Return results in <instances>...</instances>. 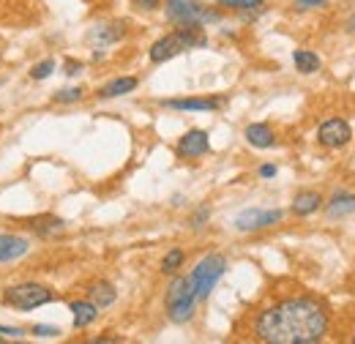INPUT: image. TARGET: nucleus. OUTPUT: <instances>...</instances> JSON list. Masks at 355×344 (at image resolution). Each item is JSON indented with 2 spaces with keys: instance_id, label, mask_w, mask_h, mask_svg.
I'll return each mask as SVG.
<instances>
[{
  "instance_id": "2f4dec72",
  "label": "nucleus",
  "mask_w": 355,
  "mask_h": 344,
  "mask_svg": "<svg viewBox=\"0 0 355 344\" xmlns=\"http://www.w3.org/2000/svg\"><path fill=\"white\" fill-rule=\"evenodd\" d=\"M350 33H355V14L350 17Z\"/></svg>"
},
{
  "instance_id": "cd10ccee",
  "label": "nucleus",
  "mask_w": 355,
  "mask_h": 344,
  "mask_svg": "<svg viewBox=\"0 0 355 344\" xmlns=\"http://www.w3.org/2000/svg\"><path fill=\"white\" fill-rule=\"evenodd\" d=\"M295 6L298 8H322V6H328V0H295Z\"/></svg>"
},
{
  "instance_id": "6ab92c4d",
  "label": "nucleus",
  "mask_w": 355,
  "mask_h": 344,
  "mask_svg": "<svg viewBox=\"0 0 355 344\" xmlns=\"http://www.w3.org/2000/svg\"><path fill=\"white\" fill-rule=\"evenodd\" d=\"M219 6L222 8H232L238 14H249V17L266 11V0H219Z\"/></svg>"
},
{
  "instance_id": "f257e3e1",
  "label": "nucleus",
  "mask_w": 355,
  "mask_h": 344,
  "mask_svg": "<svg viewBox=\"0 0 355 344\" xmlns=\"http://www.w3.org/2000/svg\"><path fill=\"white\" fill-rule=\"evenodd\" d=\"M328 331L325 309L311 298H293L266 309L257 322L254 334L268 344H314Z\"/></svg>"
},
{
  "instance_id": "39448f33",
  "label": "nucleus",
  "mask_w": 355,
  "mask_h": 344,
  "mask_svg": "<svg viewBox=\"0 0 355 344\" xmlns=\"http://www.w3.org/2000/svg\"><path fill=\"white\" fill-rule=\"evenodd\" d=\"M167 19L175 25H208L219 19V11L197 3V0H164Z\"/></svg>"
},
{
  "instance_id": "6e6552de",
  "label": "nucleus",
  "mask_w": 355,
  "mask_h": 344,
  "mask_svg": "<svg viewBox=\"0 0 355 344\" xmlns=\"http://www.w3.org/2000/svg\"><path fill=\"white\" fill-rule=\"evenodd\" d=\"M284 218L282 211H260V208H249L243 214H238L235 218V227L241 232H257V230H266V227H273Z\"/></svg>"
},
{
  "instance_id": "1a4fd4ad",
  "label": "nucleus",
  "mask_w": 355,
  "mask_h": 344,
  "mask_svg": "<svg viewBox=\"0 0 355 344\" xmlns=\"http://www.w3.org/2000/svg\"><path fill=\"white\" fill-rule=\"evenodd\" d=\"M211 150V139L202 129H191L186 131L180 139H178V156L180 159H200Z\"/></svg>"
},
{
  "instance_id": "a878e982",
  "label": "nucleus",
  "mask_w": 355,
  "mask_h": 344,
  "mask_svg": "<svg viewBox=\"0 0 355 344\" xmlns=\"http://www.w3.org/2000/svg\"><path fill=\"white\" fill-rule=\"evenodd\" d=\"M77 71H83V63H80V60H74V58H69V60H66V66H63V74H66V77H74Z\"/></svg>"
},
{
  "instance_id": "2eb2a0df",
  "label": "nucleus",
  "mask_w": 355,
  "mask_h": 344,
  "mask_svg": "<svg viewBox=\"0 0 355 344\" xmlns=\"http://www.w3.org/2000/svg\"><path fill=\"white\" fill-rule=\"evenodd\" d=\"M246 139L254 148H273L276 145V134H273V129L268 123H252V126H246Z\"/></svg>"
},
{
  "instance_id": "9b49d317",
  "label": "nucleus",
  "mask_w": 355,
  "mask_h": 344,
  "mask_svg": "<svg viewBox=\"0 0 355 344\" xmlns=\"http://www.w3.org/2000/svg\"><path fill=\"white\" fill-rule=\"evenodd\" d=\"M222 104L224 98H170V101H164V107L180 110V112H211V110H219Z\"/></svg>"
},
{
  "instance_id": "4468645a",
  "label": "nucleus",
  "mask_w": 355,
  "mask_h": 344,
  "mask_svg": "<svg viewBox=\"0 0 355 344\" xmlns=\"http://www.w3.org/2000/svg\"><path fill=\"white\" fill-rule=\"evenodd\" d=\"M88 298H90V303H96L98 309H107V306L115 303L118 293H115V287H112L110 282H93L88 287Z\"/></svg>"
},
{
  "instance_id": "bb28decb",
  "label": "nucleus",
  "mask_w": 355,
  "mask_h": 344,
  "mask_svg": "<svg viewBox=\"0 0 355 344\" xmlns=\"http://www.w3.org/2000/svg\"><path fill=\"white\" fill-rule=\"evenodd\" d=\"M159 3L162 0H134V8H139V11H156Z\"/></svg>"
},
{
  "instance_id": "f3484780",
  "label": "nucleus",
  "mask_w": 355,
  "mask_h": 344,
  "mask_svg": "<svg viewBox=\"0 0 355 344\" xmlns=\"http://www.w3.org/2000/svg\"><path fill=\"white\" fill-rule=\"evenodd\" d=\"M71 314H74V328H88L98 317V306L90 301H71Z\"/></svg>"
},
{
  "instance_id": "ddd939ff",
  "label": "nucleus",
  "mask_w": 355,
  "mask_h": 344,
  "mask_svg": "<svg viewBox=\"0 0 355 344\" xmlns=\"http://www.w3.org/2000/svg\"><path fill=\"white\" fill-rule=\"evenodd\" d=\"M325 214H328V218H345V216L355 214V194L336 191L331 197V203L325 205Z\"/></svg>"
},
{
  "instance_id": "dca6fc26",
  "label": "nucleus",
  "mask_w": 355,
  "mask_h": 344,
  "mask_svg": "<svg viewBox=\"0 0 355 344\" xmlns=\"http://www.w3.org/2000/svg\"><path fill=\"white\" fill-rule=\"evenodd\" d=\"M320 205H322V197H320L317 191H301V194H295V200H293V214L311 216L320 211Z\"/></svg>"
},
{
  "instance_id": "473e14b6",
  "label": "nucleus",
  "mask_w": 355,
  "mask_h": 344,
  "mask_svg": "<svg viewBox=\"0 0 355 344\" xmlns=\"http://www.w3.org/2000/svg\"><path fill=\"white\" fill-rule=\"evenodd\" d=\"M353 342H355V336H353Z\"/></svg>"
},
{
  "instance_id": "b1692460",
  "label": "nucleus",
  "mask_w": 355,
  "mask_h": 344,
  "mask_svg": "<svg viewBox=\"0 0 355 344\" xmlns=\"http://www.w3.org/2000/svg\"><path fill=\"white\" fill-rule=\"evenodd\" d=\"M49 74H55V60H49V58L42 60V63H36V66L31 69V77H33V80H39V83L46 80Z\"/></svg>"
},
{
  "instance_id": "423d86ee",
  "label": "nucleus",
  "mask_w": 355,
  "mask_h": 344,
  "mask_svg": "<svg viewBox=\"0 0 355 344\" xmlns=\"http://www.w3.org/2000/svg\"><path fill=\"white\" fill-rule=\"evenodd\" d=\"M224 270H227V259L222 255H208V257H202L194 265V270L189 276L194 282L197 301H205L214 293V287H216V282L224 276Z\"/></svg>"
},
{
  "instance_id": "20e7f679",
  "label": "nucleus",
  "mask_w": 355,
  "mask_h": 344,
  "mask_svg": "<svg viewBox=\"0 0 355 344\" xmlns=\"http://www.w3.org/2000/svg\"><path fill=\"white\" fill-rule=\"evenodd\" d=\"M0 301H3V306L17 309V311H33L39 306L55 301V293L44 284H39V282H22V284H14V287H6Z\"/></svg>"
},
{
  "instance_id": "412c9836",
  "label": "nucleus",
  "mask_w": 355,
  "mask_h": 344,
  "mask_svg": "<svg viewBox=\"0 0 355 344\" xmlns=\"http://www.w3.org/2000/svg\"><path fill=\"white\" fill-rule=\"evenodd\" d=\"M126 25L123 22H115V25H110V28H98L96 33H93V39H98L101 44H110V42H118V39H123V31Z\"/></svg>"
},
{
  "instance_id": "c756f323",
  "label": "nucleus",
  "mask_w": 355,
  "mask_h": 344,
  "mask_svg": "<svg viewBox=\"0 0 355 344\" xmlns=\"http://www.w3.org/2000/svg\"><path fill=\"white\" fill-rule=\"evenodd\" d=\"M205 218H208V211H205V208H202V211H200V214L194 216V218H191V224H194V227H200V224H202V221H205Z\"/></svg>"
},
{
  "instance_id": "7c9ffc66",
  "label": "nucleus",
  "mask_w": 355,
  "mask_h": 344,
  "mask_svg": "<svg viewBox=\"0 0 355 344\" xmlns=\"http://www.w3.org/2000/svg\"><path fill=\"white\" fill-rule=\"evenodd\" d=\"M260 175H263V178H273V175H276V167H273V164H266V167H260Z\"/></svg>"
},
{
  "instance_id": "72a5a7b5",
  "label": "nucleus",
  "mask_w": 355,
  "mask_h": 344,
  "mask_svg": "<svg viewBox=\"0 0 355 344\" xmlns=\"http://www.w3.org/2000/svg\"><path fill=\"white\" fill-rule=\"evenodd\" d=\"M0 342H3V339H0Z\"/></svg>"
},
{
  "instance_id": "f03ea898",
  "label": "nucleus",
  "mask_w": 355,
  "mask_h": 344,
  "mask_svg": "<svg viewBox=\"0 0 355 344\" xmlns=\"http://www.w3.org/2000/svg\"><path fill=\"white\" fill-rule=\"evenodd\" d=\"M205 44H208V39L202 33V25H178L175 33L162 36L150 46L148 58H150V63H164V60H173L191 46H205Z\"/></svg>"
},
{
  "instance_id": "f8f14e48",
  "label": "nucleus",
  "mask_w": 355,
  "mask_h": 344,
  "mask_svg": "<svg viewBox=\"0 0 355 344\" xmlns=\"http://www.w3.org/2000/svg\"><path fill=\"white\" fill-rule=\"evenodd\" d=\"M31 227H33V232L39 235V238H58V235H63L66 232V221L63 218H55V216H39V218H33L31 221Z\"/></svg>"
},
{
  "instance_id": "4be33fe9",
  "label": "nucleus",
  "mask_w": 355,
  "mask_h": 344,
  "mask_svg": "<svg viewBox=\"0 0 355 344\" xmlns=\"http://www.w3.org/2000/svg\"><path fill=\"white\" fill-rule=\"evenodd\" d=\"M183 259H186L183 249H173V252H167L164 259H162V270H164V273H175L178 268L183 265Z\"/></svg>"
},
{
  "instance_id": "5701e85b",
  "label": "nucleus",
  "mask_w": 355,
  "mask_h": 344,
  "mask_svg": "<svg viewBox=\"0 0 355 344\" xmlns=\"http://www.w3.org/2000/svg\"><path fill=\"white\" fill-rule=\"evenodd\" d=\"M80 98H83V87H63V90L55 93V101L58 104H74Z\"/></svg>"
},
{
  "instance_id": "c85d7f7f",
  "label": "nucleus",
  "mask_w": 355,
  "mask_h": 344,
  "mask_svg": "<svg viewBox=\"0 0 355 344\" xmlns=\"http://www.w3.org/2000/svg\"><path fill=\"white\" fill-rule=\"evenodd\" d=\"M0 334H3V336H11V339H22V336H25L22 328H8V325H0Z\"/></svg>"
},
{
  "instance_id": "a211bd4d",
  "label": "nucleus",
  "mask_w": 355,
  "mask_h": 344,
  "mask_svg": "<svg viewBox=\"0 0 355 344\" xmlns=\"http://www.w3.org/2000/svg\"><path fill=\"white\" fill-rule=\"evenodd\" d=\"M134 87H137V77H118V80H112V83H107V85L101 87L98 96L101 98H118V96L132 93Z\"/></svg>"
},
{
  "instance_id": "aec40b11",
  "label": "nucleus",
  "mask_w": 355,
  "mask_h": 344,
  "mask_svg": "<svg viewBox=\"0 0 355 344\" xmlns=\"http://www.w3.org/2000/svg\"><path fill=\"white\" fill-rule=\"evenodd\" d=\"M293 63H295V69L301 71V74H314V71H320V58L309 52V49H295L293 52Z\"/></svg>"
},
{
  "instance_id": "0eeeda50",
  "label": "nucleus",
  "mask_w": 355,
  "mask_h": 344,
  "mask_svg": "<svg viewBox=\"0 0 355 344\" xmlns=\"http://www.w3.org/2000/svg\"><path fill=\"white\" fill-rule=\"evenodd\" d=\"M317 139H320V145L336 150V148H345V145L353 139V129H350L347 121H342V118H331V121H325V123L320 126Z\"/></svg>"
},
{
  "instance_id": "7ed1b4c3",
  "label": "nucleus",
  "mask_w": 355,
  "mask_h": 344,
  "mask_svg": "<svg viewBox=\"0 0 355 344\" xmlns=\"http://www.w3.org/2000/svg\"><path fill=\"white\" fill-rule=\"evenodd\" d=\"M164 306H167V317L173 322H189L194 317V309H197V290H194V282L191 276H175L167 287V295H164Z\"/></svg>"
},
{
  "instance_id": "9d476101",
  "label": "nucleus",
  "mask_w": 355,
  "mask_h": 344,
  "mask_svg": "<svg viewBox=\"0 0 355 344\" xmlns=\"http://www.w3.org/2000/svg\"><path fill=\"white\" fill-rule=\"evenodd\" d=\"M31 252V241L22 235H11L3 232L0 235V262H17L19 257H25Z\"/></svg>"
},
{
  "instance_id": "393cba45",
  "label": "nucleus",
  "mask_w": 355,
  "mask_h": 344,
  "mask_svg": "<svg viewBox=\"0 0 355 344\" xmlns=\"http://www.w3.org/2000/svg\"><path fill=\"white\" fill-rule=\"evenodd\" d=\"M33 336H39V339H55V336H60V331L52 328V325H33Z\"/></svg>"
}]
</instances>
